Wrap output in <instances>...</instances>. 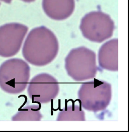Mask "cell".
<instances>
[{
  "instance_id": "cell-1",
  "label": "cell",
  "mask_w": 129,
  "mask_h": 132,
  "mask_svg": "<svg viewBox=\"0 0 129 132\" xmlns=\"http://www.w3.org/2000/svg\"><path fill=\"white\" fill-rule=\"evenodd\" d=\"M59 44L55 35L45 27H35L28 34L22 48L26 61L35 66L50 64L57 57Z\"/></svg>"
},
{
  "instance_id": "cell-2",
  "label": "cell",
  "mask_w": 129,
  "mask_h": 132,
  "mask_svg": "<svg viewBox=\"0 0 129 132\" xmlns=\"http://www.w3.org/2000/svg\"><path fill=\"white\" fill-rule=\"evenodd\" d=\"M30 73V66L21 59L5 61L0 65V88L10 94L23 92L29 81Z\"/></svg>"
},
{
  "instance_id": "cell-3",
  "label": "cell",
  "mask_w": 129,
  "mask_h": 132,
  "mask_svg": "<svg viewBox=\"0 0 129 132\" xmlns=\"http://www.w3.org/2000/svg\"><path fill=\"white\" fill-rule=\"evenodd\" d=\"M65 68L68 75L76 81L94 78L98 70L96 54L84 47L73 49L65 59Z\"/></svg>"
},
{
  "instance_id": "cell-4",
  "label": "cell",
  "mask_w": 129,
  "mask_h": 132,
  "mask_svg": "<svg viewBox=\"0 0 129 132\" xmlns=\"http://www.w3.org/2000/svg\"><path fill=\"white\" fill-rule=\"evenodd\" d=\"M111 85L104 80L94 79L83 83L78 91L81 106L94 112L105 109L112 99Z\"/></svg>"
},
{
  "instance_id": "cell-5",
  "label": "cell",
  "mask_w": 129,
  "mask_h": 132,
  "mask_svg": "<svg viewBox=\"0 0 129 132\" xmlns=\"http://www.w3.org/2000/svg\"><path fill=\"white\" fill-rule=\"evenodd\" d=\"M80 28L84 38L100 43L112 37L115 24L108 15L100 11H93L83 17Z\"/></svg>"
},
{
  "instance_id": "cell-6",
  "label": "cell",
  "mask_w": 129,
  "mask_h": 132,
  "mask_svg": "<svg viewBox=\"0 0 129 132\" xmlns=\"http://www.w3.org/2000/svg\"><path fill=\"white\" fill-rule=\"evenodd\" d=\"M26 26L8 23L0 27V56L13 57L18 53L28 31Z\"/></svg>"
},
{
  "instance_id": "cell-7",
  "label": "cell",
  "mask_w": 129,
  "mask_h": 132,
  "mask_svg": "<svg viewBox=\"0 0 129 132\" xmlns=\"http://www.w3.org/2000/svg\"><path fill=\"white\" fill-rule=\"evenodd\" d=\"M60 91L57 79L52 75L42 73L38 75L30 81L27 93L32 102L48 103L56 98Z\"/></svg>"
},
{
  "instance_id": "cell-8",
  "label": "cell",
  "mask_w": 129,
  "mask_h": 132,
  "mask_svg": "<svg viewBox=\"0 0 129 132\" xmlns=\"http://www.w3.org/2000/svg\"><path fill=\"white\" fill-rule=\"evenodd\" d=\"M74 0H43L42 7L52 19L63 20L69 17L75 9Z\"/></svg>"
},
{
  "instance_id": "cell-9",
  "label": "cell",
  "mask_w": 129,
  "mask_h": 132,
  "mask_svg": "<svg viewBox=\"0 0 129 132\" xmlns=\"http://www.w3.org/2000/svg\"><path fill=\"white\" fill-rule=\"evenodd\" d=\"M99 65L102 68L118 71V39L110 40L102 45L98 54Z\"/></svg>"
},
{
  "instance_id": "cell-10",
  "label": "cell",
  "mask_w": 129,
  "mask_h": 132,
  "mask_svg": "<svg viewBox=\"0 0 129 132\" xmlns=\"http://www.w3.org/2000/svg\"><path fill=\"white\" fill-rule=\"evenodd\" d=\"M40 103L39 105L27 106L20 109L12 118L13 121H39L42 118L40 113Z\"/></svg>"
},
{
  "instance_id": "cell-11",
  "label": "cell",
  "mask_w": 129,
  "mask_h": 132,
  "mask_svg": "<svg viewBox=\"0 0 129 132\" xmlns=\"http://www.w3.org/2000/svg\"><path fill=\"white\" fill-rule=\"evenodd\" d=\"M85 113L81 108V105H76L73 103L67 106V104L62 112H60L57 120H85Z\"/></svg>"
},
{
  "instance_id": "cell-12",
  "label": "cell",
  "mask_w": 129,
  "mask_h": 132,
  "mask_svg": "<svg viewBox=\"0 0 129 132\" xmlns=\"http://www.w3.org/2000/svg\"><path fill=\"white\" fill-rule=\"evenodd\" d=\"M13 0H0V2H3L6 3H10Z\"/></svg>"
},
{
  "instance_id": "cell-13",
  "label": "cell",
  "mask_w": 129,
  "mask_h": 132,
  "mask_svg": "<svg viewBox=\"0 0 129 132\" xmlns=\"http://www.w3.org/2000/svg\"><path fill=\"white\" fill-rule=\"evenodd\" d=\"M23 2H28V3H29V2H33L35 0H21Z\"/></svg>"
}]
</instances>
